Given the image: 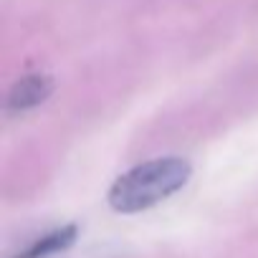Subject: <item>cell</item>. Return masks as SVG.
Here are the masks:
<instances>
[{"mask_svg":"<svg viewBox=\"0 0 258 258\" xmlns=\"http://www.w3.org/2000/svg\"><path fill=\"white\" fill-rule=\"evenodd\" d=\"M190 175H192V165L185 157L170 155V157H155L150 162H142L111 182L106 192L109 208L121 215L150 210L162 200L172 198L175 192H180L187 185Z\"/></svg>","mask_w":258,"mask_h":258,"instance_id":"cell-1","label":"cell"},{"mask_svg":"<svg viewBox=\"0 0 258 258\" xmlns=\"http://www.w3.org/2000/svg\"><path fill=\"white\" fill-rule=\"evenodd\" d=\"M51 94H53V76H48V74H28V76H21V79L11 86V91H8L6 111H8L11 116L33 111V109H38Z\"/></svg>","mask_w":258,"mask_h":258,"instance_id":"cell-2","label":"cell"},{"mask_svg":"<svg viewBox=\"0 0 258 258\" xmlns=\"http://www.w3.org/2000/svg\"><path fill=\"white\" fill-rule=\"evenodd\" d=\"M79 238V225H61L46 235H41L38 240H33L31 245H26L23 250H18L13 258H51L58 255L63 250H69Z\"/></svg>","mask_w":258,"mask_h":258,"instance_id":"cell-3","label":"cell"}]
</instances>
